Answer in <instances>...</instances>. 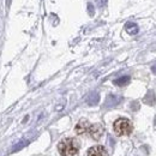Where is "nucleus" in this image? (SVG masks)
<instances>
[{
    "mask_svg": "<svg viewBox=\"0 0 156 156\" xmlns=\"http://www.w3.org/2000/svg\"><path fill=\"white\" fill-rule=\"evenodd\" d=\"M58 150L61 156H75L79 150V143L76 138H64L58 144Z\"/></svg>",
    "mask_w": 156,
    "mask_h": 156,
    "instance_id": "f257e3e1",
    "label": "nucleus"
},
{
    "mask_svg": "<svg viewBox=\"0 0 156 156\" xmlns=\"http://www.w3.org/2000/svg\"><path fill=\"white\" fill-rule=\"evenodd\" d=\"M113 129H114V132L117 133L118 136H129V135L132 133L133 125L129 119L119 118L114 121Z\"/></svg>",
    "mask_w": 156,
    "mask_h": 156,
    "instance_id": "f03ea898",
    "label": "nucleus"
},
{
    "mask_svg": "<svg viewBox=\"0 0 156 156\" xmlns=\"http://www.w3.org/2000/svg\"><path fill=\"white\" fill-rule=\"evenodd\" d=\"M103 133V127L100 125V124H94V125H90L89 127V131H88V135L94 138V139H100V137L102 136Z\"/></svg>",
    "mask_w": 156,
    "mask_h": 156,
    "instance_id": "7ed1b4c3",
    "label": "nucleus"
},
{
    "mask_svg": "<svg viewBox=\"0 0 156 156\" xmlns=\"http://www.w3.org/2000/svg\"><path fill=\"white\" fill-rule=\"evenodd\" d=\"M90 125H91V124H90L88 120L82 119V120H79V122L76 125L75 131H76V133H77V135H85V133H88Z\"/></svg>",
    "mask_w": 156,
    "mask_h": 156,
    "instance_id": "20e7f679",
    "label": "nucleus"
},
{
    "mask_svg": "<svg viewBox=\"0 0 156 156\" xmlns=\"http://www.w3.org/2000/svg\"><path fill=\"white\" fill-rule=\"evenodd\" d=\"M87 156H108V153L105 149V147L95 145V147H93L88 150V155Z\"/></svg>",
    "mask_w": 156,
    "mask_h": 156,
    "instance_id": "39448f33",
    "label": "nucleus"
},
{
    "mask_svg": "<svg viewBox=\"0 0 156 156\" xmlns=\"http://www.w3.org/2000/svg\"><path fill=\"white\" fill-rule=\"evenodd\" d=\"M125 29H126V31H127L129 34H131V35H135V34H137V33H138V27H137V24H135V23H131V22L126 23Z\"/></svg>",
    "mask_w": 156,
    "mask_h": 156,
    "instance_id": "423d86ee",
    "label": "nucleus"
},
{
    "mask_svg": "<svg viewBox=\"0 0 156 156\" xmlns=\"http://www.w3.org/2000/svg\"><path fill=\"white\" fill-rule=\"evenodd\" d=\"M129 82H130V77L129 76H124V77H120L118 78V79H115L114 80V84L119 85V87H124V85L129 84Z\"/></svg>",
    "mask_w": 156,
    "mask_h": 156,
    "instance_id": "0eeeda50",
    "label": "nucleus"
},
{
    "mask_svg": "<svg viewBox=\"0 0 156 156\" xmlns=\"http://www.w3.org/2000/svg\"><path fill=\"white\" fill-rule=\"evenodd\" d=\"M98 4V6H103L106 2H107V0H96Z\"/></svg>",
    "mask_w": 156,
    "mask_h": 156,
    "instance_id": "6e6552de",
    "label": "nucleus"
},
{
    "mask_svg": "<svg viewBox=\"0 0 156 156\" xmlns=\"http://www.w3.org/2000/svg\"><path fill=\"white\" fill-rule=\"evenodd\" d=\"M88 7H89V12H90V13H91V16H93V15H94V9H93L91 4H89V6H88Z\"/></svg>",
    "mask_w": 156,
    "mask_h": 156,
    "instance_id": "1a4fd4ad",
    "label": "nucleus"
},
{
    "mask_svg": "<svg viewBox=\"0 0 156 156\" xmlns=\"http://www.w3.org/2000/svg\"><path fill=\"white\" fill-rule=\"evenodd\" d=\"M151 70H153V72H154V73H156V65H154V66L151 67Z\"/></svg>",
    "mask_w": 156,
    "mask_h": 156,
    "instance_id": "9d476101",
    "label": "nucleus"
}]
</instances>
